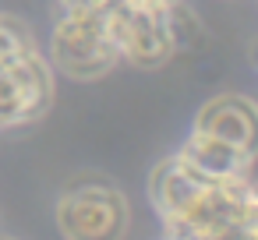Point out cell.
<instances>
[{"instance_id": "2", "label": "cell", "mask_w": 258, "mask_h": 240, "mask_svg": "<svg viewBox=\"0 0 258 240\" xmlns=\"http://www.w3.org/2000/svg\"><path fill=\"white\" fill-rule=\"evenodd\" d=\"M50 64L75 82H92L117 67L120 53L110 32V11H57Z\"/></svg>"}, {"instance_id": "9", "label": "cell", "mask_w": 258, "mask_h": 240, "mask_svg": "<svg viewBox=\"0 0 258 240\" xmlns=\"http://www.w3.org/2000/svg\"><path fill=\"white\" fill-rule=\"evenodd\" d=\"M240 240H258V177H247V212Z\"/></svg>"}, {"instance_id": "8", "label": "cell", "mask_w": 258, "mask_h": 240, "mask_svg": "<svg viewBox=\"0 0 258 240\" xmlns=\"http://www.w3.org/2000/svg\"><path fill=\"white\" fill-rule=\"evenodd\" d=\"M32 46H36V39H32L25 22L0 15V60H8V57H15L22 50H32Z\"/></svg>"}, {"instance_id": "12", "label": "cell", "mask_w": 258, "mask_h": 240, "mask_svg": "<svg viewBox=\"0 0 258 240\" xmlns=\"http://www.w3.org/2000/svg\"><path fill=\"white\" fill-rule=\"evenodd\" d=\"M0 240H8V236H0Z\"/></svg>"}, {"instance_id": "11", "label": "cell", "mask_w": 258, "mask_h": 240, "mask_svg": "<svg viewBox=\"0 0 258 240\" xmlns=\"http://www.w3.org/2000/svg\"><path fill=\"white\" fill-rule=\"evenodd\" d=\"M159 4H170V0H159Z\"/></svg>"}, {"instance_id": "10", "label": "cell", "mask_w": 258, "mask_h": 240, "mask_svg": "<svg viewBox=\"0 0 258 240\" xmlns=\"http://www.w3.org/2000/svg\"><path fill=\"white\" fill-rule=\"evenodd\" d=\"M117 0H57L60 11H110Z\"/></svg>"}, {"instance_id": "1", "label": "cell", "mask_w": 258, "mask_h": 240, "mask_svg": "<svg viewBox=\"0 0 258 240\" xmlns=\"http://www.w3.org/2000/svg\"><path fill=\"white\" fill-rule=\"evenodd\" d=\"M149 198L166 240H240L247 212V177L216 180L198 173L180 152L156 163Z\"/></svg>"}, {"instance_id": "5", "label": "cell", "mask_w": 258, "mask_h": 240, "mask_svg": "<svg viewBox=\"0 0 258 240\" xmlns=\"http://www.w3.org/2000/svg\"><path fill=\"white\" fill-rule=\"evenodd\" d=\"M53 103V71L39 50H22L0 60V127L39 120Z\"/></svg>"}, {"instance_id": "4", "label": "cell", "mask_w": 258, "mask_h": 240, "mask_svg": "<svg viewBox=\"0 0 258 240\" xmlns=\"http://www.w3.org/2000/svg\"><path fill=\"white\" fill-rule=\"evenodd\" d=\"M170 4H159V0H117L110 8V32H113V43L124 64L163 67L177 53Z\"/></svg>"}, {"instance_id": "3", "label": "cell", "mask_w": 258, "mask_h": 240, "mask_svg": "<svg viewBox=\"0 0 258 240\" xmlns=\"http://www.w3.org/2000/svg\"><path fill=\"white\" fill-rule=\"evenodd\" d=\"M57 226L64 240H124L127 233L124 191L96 173L71 180L57 201Z\"/></svg>"}, {"instance_id": "7", "label": "cell", "mask_w": 258, "mask_h": 240, "mask_svg": "<svg viewBox=\"0 0 258 240\" xmlns=\"http://www.w3.org/2000/svg\"><path fill=\"white\" fill-rule=\"evenodd\" d=\"M180 155L205 177H216V180H244L251 177V166H254V155L240 152L237 145L230 141H219L212 134H202V131H191Z\"/></svg>"}, {"instance_id": "6", "label": "cell", "mask_w": 258, "mask_h": 240, "mask_svg": "<svg viewBox=\"0 0 258 240\" xmlns=\"http://www.w3.org/2000/svg\"><path fill=\"white\" fill-rule=\"evenodd\" d=\"M191 131H202V134H212L219 141H230L240 152L258 159V103L247 99V96L226 92V96L209 99L195 113Z\"/></svg>"}]
</instances>
